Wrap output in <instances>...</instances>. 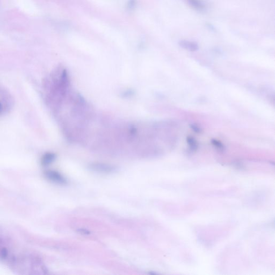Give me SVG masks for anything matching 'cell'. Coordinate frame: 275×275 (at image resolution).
<instances>
[{
    "label": "cell",
    "mask_w": 275,
    "mask_h": 275,
    "mask_svg": "<svg viewBox=\"0 0 275 275\" xmlns=\"http://www.w3.org/2000/svg\"><path fill=\"white\" fill-rule=\"evenodd\" d=\"M12 102L13 100L9 94L0 86V115L4 114L9 110Z\"/></svg>",
    "instance_id": "6da1fadb"
},
{
    "label": "cell",
    "mask_w": 275,
    "mask_h": 275,
    "mask_svg": "<svg viewBox=\"0 0 275 275\" xmlns=\"http://www.w3.org/2000/svg\"><path fill=\"white\" fill-rule=\"evenodd\" d=\"M45 176L47 180L57 184L64 185L67 183V180L58 171L51 170H47L45 172Z\"/></svg>",
    "instance_id": "7a4b0ae2"
},
{
    "label": "cell",
    "mask_w": 275,
    "mask_h": 275,
    "mask_svg": "<svg viewBox=\"0 0 275 275\" xmlns=\"http://www.w3.org/2000/svg\"><path fill=\"white\" fill-rule=\"evenodd\" d=\"M89 167L93 171L104 173H112L116 169L113 165L102 163H93L90 164Z\"/></svg>",
    "instance_id": "3957f363"
},
{
    "label": "cell",
    "mask_w": 275,
    "mask_h": 275,
    "mask_svg": "<svg viewBox=\"0 0 275 275\" xmlns=\"http://www.w3.org/2000/svg\"><path fill=\"white\" fill-rule=\"evenodd\" d=\"M181 47L186 49V50L190 51H196L198 49V45L197 43H194L192 41H186V40H182L179 43Z\"/></svg>",
    "instance_id": "277c9868"
},
{
    "label": "cell",
    "mask_w": 275,
    "mask_h": 275,
    "mask_svg": "<svg viewBox=\"0 0 275 275\" xmlns=\"http://www.w3.org/2000/svg\"><path fill=\"white\" fill-rule=\"evenodd\" d=\"M56 155L53 153H46L41 158V164L43 165H48L55 161Z\"/></svg>",
    "instance_id": "5b68a950"
},
{
    "label": "cell",
    "mask_w": 275,
    "mask_h": 275,
    "mask_svg": "<svg viewBox=\"0 0 275 275\" xmlns=\"http://www.w3.org/2000/svg\"><path fill=\"white\" fill-rule=\"evenodd\" d=\"M190 6L198 10H203L205 8V4L201 0H186Z\"/></svg>",
    "instance_id": "8992f818"
},
{
    "label": "cell",
    "mask_w": 275,
    "mask_h": 275,
    "mask_svg": "<svg viewBox=\"0 0 275 275\" xmlns=\"http://www.w3.org/2000/svg\"><path fill=\"white\" fill-rule=\"evenodd\" d=\"M186 141L192 151H195L197 150L198 148V143L195 138L191 137H188L186 138Z\"/></svg>",
    "instance_id": "52a82bcc"
},
{
    "label": "cell",
    "mask_w": 275,
    "mask_h": 275,
    "mask_svg": "<svg viewBox=\"0 0 275 275\" xmlns=\"http://www.w3.org/2000/svg\"><path fill=\"white\" fill-rule=\"evenodd\" d=\"M211 143L213 146H214L215 147H217L220 150H224L225 149V147H224L223 144L221 143L220 141H218L217 140L212 139Z\"/></svg>",
    "instance_id": "ba28073f"
},
{
    "label": "cell",
    "mask_w": 275,
    "mask_h": 275,
    "mask_svg": "<svg viewBox=\"0 0 275 275\" xmlns=\"http://www.w3.org/2000/svg\"><path fill=\"white\" fill-rule=\"evenodd\" d=\"M190 127H191V128H192V130L194 132H195L196 133H201V132H202L201 128H200L198 126L196 125L191 124L190 125Z\"/></svg>",
    "instance_id": "9c48e42d"
},
{
    "label": "cell",
    "mask_w": 275,
    "mask_h": 275,
    "mask_svg": "<svg viewBox=\"0 0 275 275\" xmlns=\"http://www.w3.org/2000/svg\"><path fill=\"white\" fill-rule=\"evenodd\" d=\"M78 233H80L81 234H84V235L90 234V232L88 230L84 229H79L78 230Z\"/></svg>",
    "instance_id": "30bf717a"
}]
</instances>
